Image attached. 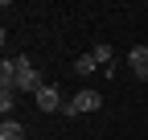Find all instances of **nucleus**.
<instances>
[{"label": "nucleus", "mask_w": 148, "mask_h": 140, "mask_svg": "<svg viewBox=\"0 0 148 140\" xmlns=\"http://www.w3.org/2000/svg\"><path fill=\"white\" fill-rule=\"evenodd\" d=\"M99 107H103V95L86 86V91H78V95H74L62 111H66V115H86V111H99Z\"/></svg>", "instance_id": "1"}, {"label": "nucleus", "mask_w": 148, "mask_h": 140, "mask_svg": "<svg viewBox=\"0 0 148 140\" xmlns=\"http://www.w3.org/2000/svg\"><path fill=\"white\" fill-rule=\"evenodd\" d=\"M41 86H45V82H41V74H37L33 62L21 54V58H16V91H33V95H37Z\"/></svg>", "instance_id": "2"}, {"label": "nucleus", "mask_w": 148, "mask_h": 140, "mask_svg": "<svg viewBox=\"0 0 148 140\" xmlns=\"http://www.w3.org/2000/svg\"><path fill=\"white\" fill-rule=\"evenodd\" d=\"M33 99H37V111H62V107H66V103H62V91H58L53 82H45Z\"/></svg>", "instance_id": "3"}, {"label": "nucleus", "mask_w": 148, "mask_h": 140, "mask_svg": "<svg viewBox=\"0 0 148 140\" xmlns=\"http://www.w3.org/2000/svg\"><path fill=\"white\" fill-rule=\"evenodd\" d=\"M127 66H132V74L144 82V78H148V45H132V54H127Z\"/></svg>", "instance_id": "4"}, {"label": "nucleus", "mask_w": 148, "mask_h": 140, "mask_svg": "<svg viewBox=\"0 0 148 140\" xmlns=\"http://www.w3.org/2000/svg\"><path fill=\"white\" fill-rule=\"evenodd\" d=\"M0 86H4V91H16V58L0 62Z\"/></svg>", "instance_id": "5"}, {"label": "nucleus", "mask_w": 148, "mask_h": 140, "mask_svg": "<svg viewBox=\"0 0 148 140\" xmlns=\"http://www.w3.org/2000/svg\"><path fill=\"white\" fill-rule=\"evenodd\" d=\"M0 140H25V124L4 119V124H0Z\"/></svg>", "instance_id": "6"}, {"label": "nucleus", "mask_w": 148, "mask_h": 140, "mask_svg": "<svg viewBox=\"0 0 148 140\" xmlns=\"http://www.w3.org/2000/svg\"><path fill=\"white\" fill-rule=\"evenodd\" d=\"M74 74H95V58H90V49L74 58Z\"/></svg>", "instance_id": "7"}, {"label": "nucleus", "mask_w": 148, "mask_h": 140, "mask_svg": "<svg viewBox=\"0 0 148 140\" xmlns=\"http://www.w3.org/2000/svg\"><path fill=\"white\" fill-rule=\"evenodd\" d=\"M90 58L95 66H111V45H90Z\"/></svg>", "instance_id": "8"}, {"label": "nucleus", "mask_w": 148, "mask_h": 140, "mask_svg": "<svg viewBox=\"0 0 148 140\" xmlns=\"http://www.w3.org/2000/svg\"><path fill=\"white\" fill-rule=\"evenodd\" d=\"M0 111H4V119H8V111H16V99H12V91H4V95H0Z\"/></svg>", "instance_id": "9"}]
</instances>
